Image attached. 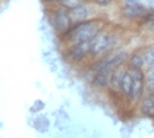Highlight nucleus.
I'll use <instances>...</instances> for the list:
<instances>
[{"instance_id": "nucleus-1", "label": "nucleus", "mask_w": 154, "mask_h": 138, "mask_svg": "<svg viewBox=\"0 0 154 138\" xmlns=\"http://www.w3.org/2000/svg\"><path fill=\"white\" fill-rule=\"evenodd\" d=\"M104 28H106V21L101 17H94V19L87 21L74 23L71 29L66 32L65 34H62V36H59V38L67 46L82 44V42H90Z\"/></svg>"}, {"instance_id": "nucleus-2", "label": "nucleus", "mask_w": 154, "mask_h": 138, "mask_svg": "<svg viewBox=\"0 0 154 138\" xmlns=\"http://www.w3.org/2000/svg\"><path fill=\"white\" fill-rule=\"evenodd\" d=\"M119 45H120V36L117 32L104 28L100 33H97L90 41V55L92 58H99V57L117 49Z\"/></svg>"}, {"instance_id": "nucleus-3", "label": "nucleus", "mask_w": 154, "mask_h": 138, "mask_svg": "<svg viewBox=\"0 0 154 138\" xmlns=\"http://www.w3.org/2000/svg\"><path fill=\"white\" fill-rule=\"evenodd\" d=\"M49 23H50L51 28L55 30V33L58 36H62L66 32L71 29V26L74 25L70 13L67 9H65L63 7L58 5L55 8H51L49 12Z\"/></svg>"}, {"instance_id": "nucleus-4", "label": "nucleus", "mask_w": 154, "mask_h": 138, "mask_svg": "<svg viewBox=\"0 0 154 138\" xmlns=\"http://www.w3.org/2000/svg\"><path fill=\"white\" fill-rule=\"evenodd\" d=\"M119 12H120V16L124 20L142 21L150 12H152V11H150L148 7H145L143 4H141V3H138V2H132V3L127 2L120 7Z\"/></svg>"}, {"instance_id": "nucleus-5", "label": "nucleus", "mask_w": 154, "mask_h": 138, "mask_svg": "<svg viewBox=\"0 0 154 138\" xmlns=\"http://www.w3.org/2000/svg\"><path fill=\"white\" fill-rule=\"evenodd\" d=\"M129 71H131L133 78V84H132V92L129 95L128 100L131 103H137L142 99L143 92L146 90L145 71H143V69H132V67H129Z\"/></svg>"}, {"instance_id": "nucleus-6", "label": "nucleus", "mask_w": 154, "mask_h": 138, "mask_svg": "<svg viewBox=\"0 0 154 138\" xmlns=\"http://www.w3.org/2000/svg\"><path fill=\"white\" fill-rule=\"evenodd\" d=\"M65 59L70 63H80L90 55V42H82V44L69 45L66 46L63 53Z\"/></svg>"}, {"instance_id": "nucleus-7", "label": "nucleus", "mask_w": 154, "mask_h": 138, "mask_svg": "<svg viewBox=\"0 0 154 138\" xmlns=\"http://www.w3.org/2000/svg\"><path fill=\"white\" fill-rule=\"evenodd\" d=\"M70 17H71L72 23H80V21H87L91 20L94 17H96V5L95 4H90L88 2L82 3L80 5L75 7V8L69 11Z\"/></svg>"}, {"instance_id": "nucleus-8", "label": "nucleus", "mask_w": 154, "mask_h": 138, "mask_svg": "<svg viewBox=\"0 0 154 138\" xmlns=\"http://www.w3.org/2000/svg\"><path fill=\"white\" fill-rule=\"evenodd\" d=\"M112 71H113V70L107 69V70H101L99 72H95L92 76V80H91V84H92L94 87H97V88L109 87Z\"/></svg>"}, {"instance_id": "nucleus-9", "label": "nucleus", "mask_w": 154, "mask_h": 138, "mask_svg": "<svg viewBox=\"0 0 154 138\" xmlns=\"http://www.w3.org/2000/svg\"><path fill=\"white\" fill-rule=\"evenodd\" d=\"M140 112L145 117H154V92H149L140 103Z\"/></svg>"}, {"instance_id": "nucleus-10", "label": "nucleus", "mask_w": 154, "mask_h": 138, "mask_svg": "<svg viewBox=\"0 0 154 138\" xmlns=\"http://www.w3.org/2000/svg\"><path fill=\"white\" fill-rule=\"evenodd\" d=\"M132 84H133V78H132V74L129 71V67H128L124 76H122L121 82H120L119 92H120L124 97H129V95H131V92H132Z\"/></svg>"}, {"instance_id": "nucleus-11", "label": "nucleus", "mask_w": 154, "mask_h": 138, "mask_svg": "<svg viewBox=\"0 0 154 138\" xmlns=\"http://www.w3.org/2000/svg\"><path fill=\"white\" fill-rule=\"evenodd\" d=\"M128 66L127 65H122V66H119L116 69L112 71V76H111V90H115V91H119V87H120V82L124 76L125 71H127Z\"/></svg>"}, {"instance_id": "nucleus-12", "label": "nucleus", "mask_w": 154, "mask_h": 138, "mask_svg": "<svg viewBox=\"0 0 154 138\" xmlns=\"http://www.w3.org/2000/svg\"><path fill=\"white\" fill-rule=\"evenodd\" d=\"M128 67L132 69H143V55H142V48L137 49L133 53L129 54L128 62H127Z\"/></svg>"}, {"instance_id": "nucleus-13", "label": "nucleus", "mask_w": 154, "mask_h": 138, "mask_svg": "<svg viewBox=\"0 0 154 138\" xmlns=\"http://www.w3.org/2000/svg\"><path fill=\"white\" fill-rule=\"evenodd\" d=\"M142 55H143V69H149L154 65V42L142 46Z\"/></svg>"}, {"instance_id": "nucleus-14", "label": "nucleus", "mask_w": 154, "mask_h": 138, "mask_svg": "<svg viewBox=\"0 0 154 138\" xmlns=\"http://www.w3.org/2000/svg\"><path fill=\"white\" fill-rule=\"evenodd\" d=\"M145 83H146V91L154 92V65H152L149 69L145 70Z\"/></svg>"}, {"instance_id": "nucleus-15", "label": "nucleus", "mask_w": 154, "mask_h": 138, "mask_svg": "<svg viewBox=\"0 0 154 138\" xmlns=\"http://www.w3.org/2000/svg\"><path fill=\"white\" fill-rule=\"evenodd\" d=\"M92 2H94V4L96 7H99V8H107V7H109L115 0H92Z\"/></svg>"}, {"instance_id": "nucleus-16", "label": "nucleus", "mask_w": 154, "mask_h": 138, "mask_svg": "<svg viewBox=\"0 0 154 138\" xmlns=\"http://www.w3.org/2000/svg\"><path fill=\"white\" fill-rule=\"evenodd\" d=\"M41 2L44 3V4H54V3H59L61 0H41Z\"/></svg>"}, {"instance_id": "nucleus-17", "label": "nucleus", "mask_w": 154, "mask_h": 138, "mask_svg": "<svg viewBox=\"0 0 154 138\" xmlns=\"http://www.w3.org/2000/svg\"><path fill=\"white\" fill-rule=\"evenodd\" d=\"M125 2H131L132 3V2H136V0H125Z\"/></svg>"}]
</instances>
